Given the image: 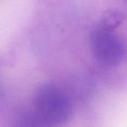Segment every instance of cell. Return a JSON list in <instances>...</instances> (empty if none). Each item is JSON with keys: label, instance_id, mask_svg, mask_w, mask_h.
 Returning <instances> with one entry per match:
<instances>
[{"label": "cell", "instance_id": "cell-3", "mask_svg": "<svg viewBox=\"0 0 127 127\" xmlns=\"http://www.w3.org/2000/svg\"><path fill=\"white\" fill-rule=\"evenodd\" d=\"M125 14L119 11H110L105 13L100 22L99 27L109 30H114L125 20Z\"/></svg>", "mask_w": 127, "mask_h": 127}, {"label": "cell", "instance_id": "cell-2", "mask_svg": "<svg viewBox=\"0 0 127 127\" xmlns=\"http://www.w3.org/2000/svg\"><path fill=\"white\" fill-rule=\"evenodd\" d=\"M90 46L93 58L103 67H118L126 58V44L114 30L98 26L91 34Z\"/></svg>", "mask_w": 127, "mask_h": 127}, {"label": "cell", "instance_id": "cell-1", "mask_svg": "<svg viewBox=\"0 0 127 127\" xmlns=\"http://www.w3.org/2000/svg\"><path fill=\"white\" fill-rule=\"evenodd\" d=\"M34 113L41 125H61L70 119L72 104L64 91L58 85L46 84L36 91L33 97Z\"/></svg>", "mask_w": 127, "mask_h": 127}]
</instances>
